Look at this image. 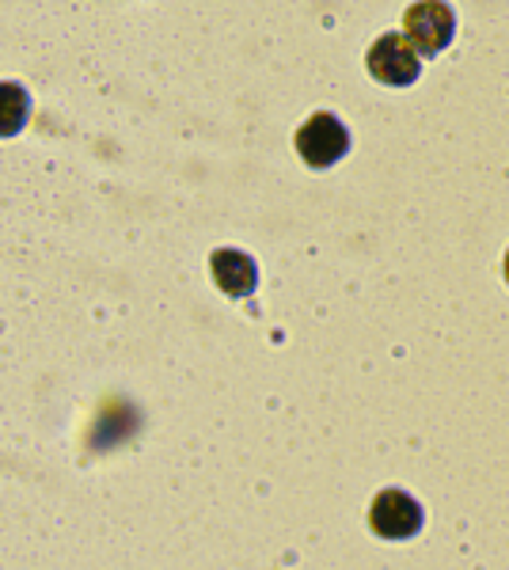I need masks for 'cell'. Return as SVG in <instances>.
<instances>
[{
  "label": "cell",
  "instance_id": "6da1fadb",
  "mask_svg": "<svg viewBox=\"0 0 509 570\" xmlns=\"http://www.w3.org/2000/svg\"><path fill=\"white\" fill-rule=\"evenodd\" d=\"M403 35L422 58H438L457 39V12L446 0H419L403 12Z\"/></svg>",
  "mask_w": 509,
  "mask_h": 570
},
{
  "label": "cell",
  "instance_id": "7a4b0ae2",
  "mask_svg": "<svg viewBox=\"0 0 509 570\" xmlns=\"http://www.w3.org/2000/svg\"><path fill=\"white\" fill-rule=\"evenodd\" d=\"M293 145H297L301 160L309 164V168H331V164H339L342 156L350 153V130L339 122L335 115H327V110H320V115H312L309 122L301 126L297 137H293Z\"/></svg>",
  "mask_w": 509,
  "mask_h": 570
},
{
  "label": "cell",
  "instance_id": "3957f363",
  "mask_svg": "<svg viewBox=\"0 0 509 570\" xmlns=\"http://www.w3.org/2000/svg\"><path fill=\"white\" fill-rule=\"evenodd\" d=\"M365 66L373 72V80H381L388 88H407L419 80L422 72V53L407 42V35H381L365 53Z\"/></svg>",
  "mask_w": 509,
  "mask_h": 570
},
{
  "label": "cell",
  "instance_id": "277c9868",
  "mask_svg": "<svg viewBox=\"0 0 509 570\" xmlns=\"http://www.w3.org/2000/svg\"><path fill=\"white\" fill-rule=\"evenodd\" d=\"M422 505L411 499L407 491H381L369 505V529L376 532L381 540H411L422 532Z\"/></svg>",
  "mask_w": 509,
  "mask_h": 570
},
{
  "label": "cell",
  "instance_id": "5b68a950",
  "mask_svg": "<svg viewBox=\"0 0 509 570\" xmlns=\"http://www.w3.org/2000/svg\"><path fill=\"white\" fill-rule=\"evenodd\" d=\"M213 282L221 285V289L228 293V297H247V293H255L258 285V266L247 252H236V247H221V252H213Z\"/></svg>",
  "mask_w": 509,
  "mask_h": 570
},
{
  "label": "cell",
  "instance_id": "8992f818",
  "mask_svg": "<svg viewBox=\"0 0 509 570\" xmlns=\"http://www.w3.org/2000/svg\"><path fill=\"white\" fill-rule=\"evenodd\" d=\"M31 118V96L16 80H0V137H16Z\"/></svg>",
  "mask_w": 509,
  "mask_h": 570
},
{
  "label": "cell",
  "instance_id": "52a82bcc",
  "mask_svg": "<svg viewBox=\"0 0 509 570\" xmlns=\"http://www.w3.org/2000/svg\"><path fill=\"white\" fill-rule=\"evenodd\" d=\"M506 282H509V252H506Z\"/></svg>",
  "mask_w": 509,
  "mask_h": 570
}]
</instances>
